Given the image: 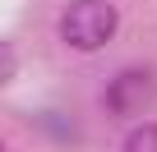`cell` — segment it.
Instances as JSON below:
<instances>
[{"mask_svg":"<svg viewBox=\"0 0 157 152\" xmlns=\"http://www.w3.org/2000/svg\"><path fill=\"white\" fill-rule=\"evenodd\" d=\"M120 32V9L116 0H69V5H60L56 14V37L60 46L78 51V55H97L116 42Z\"/></svg>","mask_w":157,"mask_h":152,"instance_id":"obj_1","label":"cell"},{"mask_svg":"<svg viewBox=\"0 0 157 152\" xmlns=\"http://www.w3.org/2000/svg\"><path fill=\"white\" fill-rule=\"evenodd\" d=\"M157 106V65H125L102 83V111L111 120H143Z\"/></svg>","mask_w":157,"mask_h":152,"instance_id":"obj_2","label":"cell"},{"mask_svg":"<svg viewBox=\"0 0 157 152\" xmlns=\"http://www.w3.org/2000/svg\"><path fill=\"white\" fill-rule=\"evenodd\" d=\"M33 124H37V129H46V138H51V143H69V147L78 143V120H74V115H65V111H42Z\"/></svg>","mask_w":157,"mask_h":152,"instance_id":"obj_3","label":"cell"},{"mask_svg":"<svg viewBox=\"0 0 157 152\" xmlns=\"http://www.w3.org/2000/svg\"><path fill=\"white\" fill-rule=\"evenodd\" d=\"M120 152H157V120L129 124V134L120 138Z\"/></svg>","mask_w":157,"mask_h":152,"instance_id":"obj_4","label":"cell"},{"mask_svg":"<svg viewBox=\"0 0 157 152\" xmlns=\"http://www.w3.org/2000/svg\"><path fill=\"white\" fill-rule=\"evenodd\" d=\"M14 74H19V51H14L5 37H0V88H5V83L14 79Z\"/></svg>","mask_w":157,"mask_h":152,"instance_id":"obj_5","label":"cell"},{"mask_svg":"<svg viewBox=\"0 0 157 152\" xmlns=\"http://www.w3.org/2000/svg\"><path fill=\"white\" fill-rule=\"evenodd\" d=\"M0 152H10V147H5V143H0Z\"/></svg>","mask_w":157,"mask_h":152,"instance_id":"obj_6","label":"cell"}]
</instances>
